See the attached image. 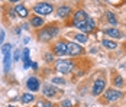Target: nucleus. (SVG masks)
I'll use <instances>...</instances> for the list:
<instances>
[{"instance_id":"0eeeda50","label":"nucleus","mask_w":126,"mask_h":107,"mask_svg":"<svg viewBox=\"0 0 126 107\" xmlns=\"http://www.w3.org/2000/svg\"><path fill=\"white\" fill-rule=\"evenodd\" d=\"M54 54L58 55V57L67 55V44H65V42H58V44L54 46Z\"/></svg>"},{"instance_id":"2eb2a0df","label":"nucleus","mask_w":126,"mask_h":107,"mask_svg":"<svg viewBox=\"0 0 126 107\" xmlns=\"http://www.w3.org/2000/svg\"><path fill=\"white\" fill-rule=\"evenodd\" d=\"M35 100V95H32L31 93H25V94L20 97V101L23 103V104H26V103H32Z\"/></svg>"},{"instance_id":"423d86ee","label":"nucleus","mask_w":126,"mask_h":107,"mask_svg":"<svg viewBox=\"0 0 126 107\" xmlns=\"http://www.w3.org/2000/svg\"><path fill=\"white\" fill-rule=\"evenodd\" d=\"M122 95H123V94H122L120 91H117V90H114V88H110V90H107V91H106L104 97H106L109 101H116V100H119Z\"/></svg>"},{"instance_id":"b1692460","label":"nucleus","mask_w":126,"mask_h":107,"mask_svg":"<svg viewBox=\"0 0 126 107\" xmlns=\"http://www.w3.org/2000/svg\"><path fill=\"white\" fill-rule=\"evenodd\" d=\"M52 83L58 84V85H64V84H65V80H64V78H58V77H55V78H52Z\"/></svg>"},{"instance_id":"20e7f679","label":"nucleus","mask_w":126,"mask_h":107,"mask_svg":"<svg viewBox=\"0 0 126 107\" xmlns=\"http://www.w3.org/2000/svg\"><path fill=\"white\" fill-rule=\"evenodd\" d=\"M52 10H54V7L51 3H38L35 6V12L38 15H51Z\"/></svg>"},{"instance_id":"6ab92c4d","label":"nucleus","mask_w":126,"mask_h":107,"mask_svg":"<svg viewBox=\"0 0 126 107\" xmlns=\"http://www.w3.org/2000/svg\"><path fill=\"white\" fill-rule=\"evenodd\" d=\"M31 25H32V26H35V28H39V26H42V25H44V20H42L41 17H38V16H35V17H32Z\"/></svg>"},{"instance_id":"f3484780","label":"nucleus","mask_w":126,"mask_h":107,"mask_svg":"<svg viewBox=\"0 0 126 107\" xmlns=\"http://www.w3.org/2000/svg\"><path fill=\"white\" fill-rule=\"evenodd\" d=\"M15 10H16V13H17L19 16H22V17H26V16H28V9H26V7H23L22 4H17Z\"/></svg>"},{"instance_id":"9d476101","label":"nucleus","mask_w":126,"mask_h":107,"mask_svg":"<svg viewBox=\"0 0 126 107\" xmlns=\"http://www.w3.org/2000/svg\"><path fill=\"white\" fill-rule=\"evenodd\" d=\"M42 93H44V95H47V97H55L57 90H55V87H52L49 84H45L44 88H42Z\"/></svg>"},{"instance_id":"7ed1b4c3","label":"nucleus","mask_w":126,"mask_h":107,"mask_svg":"<svg viewBox=\"0 0 126 107\" xmlns=\"http://www.w3.org/2000/svg\"><path fill=\"white\" fill-rule=\"evenodd\" d=\"M73 62L68 60H58L55 62V68L58 70V72H63V74H68V72L73 70Z\"/></svg>"},{"instance_id":"473e14b6","label":"nucleus","mask_w":126,"mask_h":107,"mask_svg":"<svg viewBox=\"0 0 126 107\" xmlns=\"http://www.w3.org/2000/svg\"><path fill=\"white\" fill-rule=\"evenodd\" d=\"M9 107H16V106H12V104H10V106H9Z\"/></svg>"},{"instance_id":"bb28decb","label":"nucleus","mask_w":126,"mask_h":107,"mask_svg":"<svg viewBox=\"0 0 126 107\" xmlns=\"http://www.w3.org/2000/svg\"><path fill=\"white\" fill-rule=\"evenodd\" d=\"M15 13H16V10H13V9H10V10H9V16H10V17H15V16H16Z\"/></svg>"},{"instance_id":"412c9836","label":"nucleus","mask_w":126,"mask_h":107,"mask_svg":"<svg viewBox=\"0 0 126 107\" xmlns=\"http://www.w3.org/2000/svg\"><path fill=\"white\" fill-rule=\"evenodd\" d=\"M113 84L116 87H122V85H123V78H122L120 75H116L114 80H113Z\"/></svg>"},{"instance_id":"393cba45","label":"nucleus","mask_w":126,"mask_h":107,"mask_svg":"<svg viewBox=\"0 0 126 107\" xmlns=\"http://www.w3.org/2000/svg\"><path fill=\"white\" fill-rule=\"evenodd\" d=\"M61 106H63V107H71V106H73V103H71L70 100H64L63 103H61Z\"/></svg>"},{"instance_id":"6e6552de","label":"nucleus","mask_w":126,"mask_h":107,"mask_svg":"<svg viewBox=\"0 0 126 107\" xmlns=\"http://www.w3.org/2000/svg\"><path fill=\"white\" fill-rule=\"evenodd\" d=\"M26 87L31 90V91H38L39 90V80L36 78V77H31L28 81H26Z\"/></svg>"},{"instance_id":"4be33fe9","label":"nucleus","mask_w":126,"mask_h":107,"mask_svg":"<svg viewBox=\"0 0 126 107\" xmlns=\"http://www.w3.org/2000/svg\"><path fill=\"white\" fill-rule=\"evenodd\" d=\"M107 19H109V22H110L112 25H116V23H117V20H116V17H114V15H113L112 12L107 13Z\"/></svg>"},{"instance_id":"9b49d317","label":"nucleus","mask_w":126,"mask_h":107,"mask_svg":"<svg viewBox=\"0 0 126 107\" xmlns=\"http://www.w3.org/2000/svg\"><path fill=\"white\" fill-rule=\"evenodd\" d=\"M22 61H23V67L25 68L31 67V58H29V49L28 48H25L23 52H22Z\"/></svg>"},{"instance_id":"39448f33","label":"nucleus","mask_w":126,"mask_h":107,"mask_svg":"<svg viewBox=\"0 0 126 107\" xmlns=\"http://www.w3.org/2000/svg\"><path fill=\"white\" fill-rule=\"evenodd\" d=\"M67 54H70L71 57L80 55V54H83V48H81V45H78V44L70 42V44H67Z\"/></svg>"},{"instance_id":"f03ea898","label":"nucleus","mask_w":126,"mask_h":107,"mask_svg":"<svg viewBox=\"0 0 126 107\" xmlns=\"http://www.w3.org/2000/svg\"><path fill=\"white\" fill-rule=\"evenodd\" d=\"M57 33H58V28H57V26H49V28L41 31L38 33V38L42 42H45V41H49L51 38H54Z\"/></svg>"},{"instance_id":"a211bd4d","label":"nucleus","mask_w":126,"mask_h":107,"mask_svg":"<svg viewBox=\"0 0 126 107\" xmlns=\"http://www.w3.org/2000/svg\"><path fill=\"white\" fill-rule=\"evenodd\" d=\"M101 45H103L104 48H109V49H116V48H117V44H116V42L107 41V39H106V41L103 39V41H101Z\"/></svg>"},{"instance_id":"2f4dec72","label":"nucleus","mask_w":126,"mask_h":107,"mask_svg":"<svg viewBox=\"0 0 126 107\" xmlns=\"http://www.w3.org/2000/svg\"><path fill=\"white\" fill-rule=\"evenodd\" d=\"M10 1H13V3H17V1H19V0H10Z\"/></svg>"},{"instance_id":"aec40b11","label":"nucleus","mask_w":126,"mask_h":107,"mask_svg":"<svg viewBox=\"0 0 126 107\" xmlns=\"http://www.w3.org/2000/svg\"><path fill=\"white\" fill-rule=\"evenodd\" d=\"M74 38H76L77 42H81V44H86L87 42V36L84 35V33H77Z\"/></svg>"},{"instance_id":"a878e982","label":"nucleus","mask_w":126,"mask_h":107,"mask_svg":"<svg viewBox=\"0 0 126 107\" xmlns=\"http://www.w3.org/2000/svg\"><path fill=\"white\" fill-rule=\"evenodd\" d=\"M38 106H39V107H52V104H51L49 101H47V103H45V101H41Z\"/></svg>"},{"instance_id":"f8f14e48","label":"nucleus","mask_w":126,"mask_h":107,"mask_svg":"<svg viewBox=\"0 0 126 107\" xmlns=\"http://www.w3.org/2000/svg\"><path fill=\"white\" fill-rule=\"evenodd\" d=\"M104 33L109 35V36H112V38H122V32H120L119 29H116V28H113V29H106Z\"/></svg>"},{"instance_id":"f257e3e1","label":"nucleus","mask_w":126,"mask_h":107,"mask_svg":"<svg viewBox=\"0 0 126 107\" xmlns=\"http://www.w3.org/2000/svg\"><path fill=\"white\" fill-rule=\"evenodd\" d=\"M74 25V28H78L80 31H83V32H93L94 31V28H96V23H94V20L93 19H90L87 17L84 22H73Z\"/></svg>"},{"instance_id":"c756f323","label":"nucleus","mask_w":126,"mask_h":107,"mask_svg":"<svg viewBox=\"0 0 126 107\" xmlns=\"http://www.w3.org/2000/svg\"><path fill=\"white\" fill-rule=\"evenodd\" d=\"M31 67H32L33 70H36V68H38V64H36V62H31Z\"/></svg>"},{"instance_id":"7c9ffc66","label":"nucleus","mask_w":126,"mask_h":107,"mask_svg":"<svg viewBox=\"0 0 126 107\" xmlns=\"http://www.w3.org/2000/svg\"><path fill=\"white\" fill-rule=\"evenodd\" d=\"M45 60L51 61V60H52V55H51V54H47V55H45Z\"/></svg>"},{"instance_id":"ddd939ff","label":"nucleus","mask_w":126,"mask_h":107,"mask_svg":"<svg viewBox=\"0 0 126 107\" xmlns=\"http://www.w3.org/2000/svg\"><path fill=\"white\" fill-rule=\"evenodd\" d=\"M87 17L88 16H87V13L84 12V10H78V12L74 15V20H76V22H84Z\"/></svg>"},{"instance_id":"c85d7f7f","label":"nucleus","mask_w":126,"mask_h":107,"mask_svg":"<svg viewBox=\"0 0 126 107\" xmlns=\"http://www.w3.org/2000/svg\"><path fill=\"white\" fill-rule=\"evenodd\" d=\"M3 39H4V32L0 31V42H3Z\"/></svg>"},{"instance_id":"dca6fc26","label":"nucleus","mask_w":126,"mask_h":107,"mask_svg":"<svg viewBox=\"0 0 126 107\" xmlns=\"http://www.w3.org/2000/svg\"><path fill=\"white\" fill-rule=\"evenodd\" d=\"M10 62H12V55L10 52L4 55V72H9L10 71Z\"/></svg>"},{"instance_id":"1a4fd4ad","label":"nucleus","mask_w":126,"mask_h":107,"mask_svg":"<svg viewBox=\"0 0 126 107\" xmlns=\"http://www.w3.org/2000/svg\"><path fill=\"white\" fill-rule=\"evenodd\" d=\"M104 80H101V78H99V80H96V83L93 84V95H99L104 90Z\"/></svg>"},{"instance_id":"5701e85b","label":"nucleus","mask_w":126,"mask_h":107,"mask_svg":"<svg viewBox=\"0 0 126 107\" xmlns=\"http://www.w3.org/2000/svg\"><path fill=\"white\" fill-rule=\"evenodd\" d=\"M10 48H12V45H10V44H4V45L1 46V52L6 55V54H9V52H10Z\"/></svg>"},{"instance_id":"4468645a","label":"nucleus","mask_w":126,"mask_h":107,"mask_svg":"<svg viewBox=\"0 0 126 107\" xmlns=\"http://www.w3.org/2000/svg\"><path fill=\"white\" fill-rule=\"evenodd\" d=\"M70 12H71V9H70L68 6H61V7H58V10H57L58 16H61V17H67V16L70 15Z\"/></svg>"},{"instance_id":"cd10ccee","label":"nucleus","mask_w":126,"mask_h":107,"mask_svg":"<svg viewBox=\"0 0 126 107\" xmlns=\"http://www.w3.org/2000/svg\"><path fill=\"white\" fill-rule=\"evenodd\" d=\"M13 60H15V61L19 60V51H16V52H15V55H13Z\"/></svg>"}]
</instances>
